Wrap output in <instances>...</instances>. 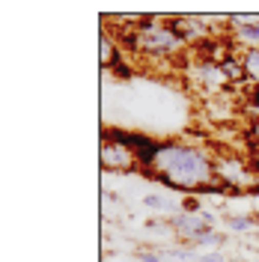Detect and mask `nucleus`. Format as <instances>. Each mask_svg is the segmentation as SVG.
<instances>
[{"instance_id":"3","label":"nucleus","mask_w":259,"mask_h":262,"mask_svg":"<svg viewBox=\"0 0 259 262\" xmlns=\"http://www.w3.org/2000/svg\"><path fill=\"white\" fill-rule=\"evenodd\" d=\"M214 182L224 188V191H232V194H242V191H259V173L256 167L247 161V158H239L232 152H221L214 155Z\"/></svg>"},{"instance_id":"11","label":"nucleus","mask_w":259,"mask_h":262,"mask_svg":"<svg viewBox=\"0 0 259 262\" xmlns=\"http://www.w3.org/2000/svg\"><path fill=\"white\" fill-rule=\"evenodd\" d=\"M224 242H227L224 235H218L214 229H209V232H203V235H197L194 242H188V247H194V250H197V247H221Z\"/></svg>"},{"instance_id":"8","label":"nucleus","mask_w":259,"mask_h":262,"mask_svg":"<svg viewBox=\"0 0 259 262\" xmlns=\"http://www.w3.org/2000/svg\"><path fill=\"white\" fill-rule=\"evenodd\" d=\"M218 69H221V75H224L227 86H242V83H247V72H244L242 54H235V51H232V54H229Z\"/></svg>"},{"instance_id":"10","label":"nucleus","mask_w":259,"mask_h":262,"mask_svg":"<svg viewBox=\"0 0 259 262\" xmlns=\"http://www.w3.org/2000/svg\"><path fill=\"white\" fill-rule=\"evenodd\" d=\"M242 63L247 72V83H259V48H244L242 51Z\"/></svg>"},{"instance_id":"5","label":"nucleus","mask_w":259,"mask_h":262,"mask_svg":"<svg viewBox=\"0 0 259 262\" xmlns=\"http://www.w3.org/2000/svg\"><path fill=\"white\" fill-rule=\"evenodd\" d=\"M167 224L173 229V235H176L179 242H194L197 235H203V232H209L214 229V214L206 212V209H197V212H188V209H179L176 214H170L167 217Z\"/></svg>"},{"instance_id":"9","label":"nucleus","mask_w":259,"mask_h":262,"mask_svg":"<svg viewBox=\"0 0 259 262\" xmlns=\"http://www.w3.org/2000/svg\"><path fill=\"white\" fill-rule=\"evenodd\" d=\"M143 206L149 209V212H155V214H176V203L170 200V196H164V194H146L143 196Z\"/></svg>"},{"instance_id":"16","label":"nucleus","mask_w":259,"mask_h":262,"mask_svg":"<svg viewBox=\"0 0 259 262\" xmlns=\"http://www.w3.org/2000/svg\"><path fill=\"white\" fill-rule=\"evenodd\" d=\"M235 262H253V259H235Z\"/></svg>"},{"instance_id":"6","label":"nucleus","mask_w":259,"mask_h":262,"mask_svg":"<svg viewBox=\"0 0 259 262\" xmlns=\"http://www.w3.org/2000/svg\"><path fill=\"white\" fill-rule=\"evenodd\" d=\"M173 24V30L185 39V45H203L209 39V33L214 30V18L206 15H176V18H167Z\"/></svg>"},{"instance_id":"12","label":"nucleus","mask_w":259,"mask_h":262,"mask_svg":"<svg viewBox=\"0 0 259 262\" xmlns=\"http://www.w3.org/2000/svg\"><path fill=\"white\" fill-rule=\"evenodd\" d=\"M224 224H227V229H232V232H247V229L253 227V217H250V214H227Z\"/></svg>"},{"instance_id":"14","label":"nucleus","mask_w":259,"mask_h":262,"mask_svg":"<svg viewBox=\"0 0 259 262\" xmlns=\"http://www.w3.org/2000/svg\"><path fill=\"white\" fill-rule=\"evenodd\" d=\"M200 262H227V259H224V253H218V250H214V253H203Z\"/></svg>"},{"instance_id":"2","label":"nucleus","mask_w":259,"mask_h":262,"mask_svg":"<svg viewBox=\"0 0 259 262\" xmlns=\"http://www.w3.org/2000/svg\"><path fill=\"white\" fill-rule=\"evenodd\" d=\"M125 48L140 54L146 60H173L179 54H185V39L173 30L170 21H158V18H143L134 21L128 27V39Z\"/></svg>"},{"instance_id":"1","label":"nucleus","mask_w":259,"mask_h":262,"mask_svg":"<svg viewBox=\"0 0 259 262\" xmlns=\"http://www.w3.org/2000/svg\"><path fill=\"white\" fill-rule=\"evenodd\" d=\"M146 176L179 194H203L214 185V155L188 140H161Z\"/></svg>"},{"instance_id":"15","label":"nucleus","mask_w":259,"mask_h":262,"mask_svg":"<svg viewBox=\"0 0 259 262\" xmlns=\"http://www.w3.org/2000/svg\"><path fill=\"white\" fill-rule=\"evenodd\" d=\"M250 101H253V107H256V116H259V83L253 86V93H250Z\"/></svg>"},{"instance_id":"7","label":"nucleus","mask_w":259,"mask_h":262,"mask_svg":"<svg viewBox=\"0 0 259 262\" xmlns=\"http://www.w3.org/2000/svg\"><path fill=\"white\" fill-rule=\"evenodd\" d=\"M98 63H101V69H116V66L122 63L119 42L104 30H101V39H98Z\"/></svg>"},{"instance_id":"4","label":"nucleus","mask_w":259,"mask_h":262,"mask_svg":"<svg viewBox=\"0 0 259 262\" xmlns=\"http://www.w3.org/2000/svg\"><path fill=\"white\" fill-rule=\"evenodd\" d=\"M101 167L111 173H134L140 170L137 155L131 149V131L104 128L101 134Z\"/></svg>"},{"instance_id":"13","label":"nucleus","mask_w":259,"mask_h":262,"mask_svg":"<svg viewBox=\"0 0 259 262\" xmlns=\"http://www.w3.org/2000/svg\"><path fill=\"white\" fill-rule=\"evenodd\" d=\"M247 137H250V146L259 149V116L250 119V125H247Z\"/></svg>"}]
</instances>
